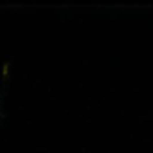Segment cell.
Masks as SVG:
<instances>
[{
	"instance_id": "obj_1",
	"label": "cell",
	"mask_w": 153,
	"mask_h": 153,
	"mask_svg": "<svg viewBox=\"0 0 153 153\" xmlns=\"http://www.w3.org/2000/svg\"><path fill=\"white\" fill-rule=\"evenodd\" d=\"M9 67H11V63H4V72H2V76H4V81L9 78Z\"/></svg>"
}]
</instances>
